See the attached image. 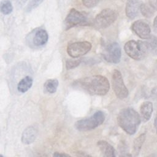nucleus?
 Returning <instances> with one entry per match:
<instances>
[{
    "instance_id": "obj_1",
    "label": "nucleus",
    "mask_w": 157,
    "mask_h": 157,
    "mask_svg": "<svg viewBox=\"0 0 157 157\" xmlns=\"http://www.w3.org/2000/svg\"><path fill=\"white\" fill-rule=\"evenodd\" d=\"M76 85L91 95L103 96L106 94L110 89L108 79L100 75L82 78L76 81Z\"/></svg>"
},
{
    "instance_id": "obj_2",
    "label": "nucleus",
    "mask_w": 157,
    "mask_h": 157,
    "mask_svg": "<svg viewBox=\"0 0 157 157\" xmlns=\"http://www.w3.org/2000/svg\"><path fill=\"white\" fill-rule=\"evenodd\" d=\"M117 122L120 128L129 135L134 134L140 123V116L133 109H122L117 116Z\"/></svg>"
},
{
    "instance_id": "obj_3",
    "label": "nucleus",
    "mask_w": 157,
    "mask_h": 157,
    "mask_svg": "<svg viewBox=\"0 0 157 157\" xmlns=\"http://www.w3.org/2000/svg\"><path fill=\"white\" fill-rule=\"evenodd\" d=\"M105 120V115L101 111L96 112L91 117L75 122V128L79 131H87L101 125Z\"/></svg>"
},
{
    "instance_id": "obj_4",
    "label": "nucleus",
    "mask_w": 157,
    "mask_h": 157,
    "mask_svg": "<svg viewBox=\"0 0 157 157\" xmlns=\"http://www.w3.org/2000/svg\"><path fill=\"white\" fill-rule=\"evenodd\" d=\"M90 23L88 14L75 9H71L64 21L66 30L78 25H89Z\"/></svg>"
},
{
    "instance_id": "obj_5",
    "label": "nucleus",
    "mask_w": 157,
    "mask_h": 157,
    "mask_svg": "<svg viewBox=\"0 0 157 157\" xmlns=\"http://www.w3.org/2000/svg\"><path fill=\"white\" fill-rule=\"evenodd\" d=\"M117 18V13L116 11L111 9H105L96 16L93 24L98 29H104L110 26Z\"/></svg>"
},
{
    "instance_id": "obj_6",
    "label": "nucleus",
    "mask_w": 157,
    "mask_h": 157,
    "mask_svg": "<svg viewBox=\"0 0 157 157\" xmlns=\"http://www.w3.org/2000/svg\"><path fill=\"white\" fill-rule=\"evenodd\" d=\"M112 88L117 97L120 99H125L128 95V90L124 85L122 75L120 71L113 70L112 74Z\"/></svg>"
},
{
    "instance_id": "obj_7",
    "label": "nucleus",
    "mask_w": 157,
    "mask_h": 157,
    "mask_svg": "<svg viewBox=\"0 0 157 157\" xmlns=\"http://www.w3.org/2000/svg\"><path fill=\"white\" fill-rule=\"evenodd\" d=\"M91 47V44L88 41L76 42L67 45V52L70 56L76 58L86 54Z\"/></svg>"
},
{
    "instance_id": "obj_8",
    "label": "nucleus",
    "mask_w": 157,
    "mask_h": 157,
    "mask_svg": "<svg viewBox=\"0 0 157 157\" xmlns=\"http://www.w3.org/2000/svg\"><path fill=\"white\" fill-rule=\"evenodd\" d=\"M102 55L104 59L107 62L118 63L120 62L121 56V47L117 42L110 43L105 46Z\"/></svg>"
},
{
    "instance_id": "obj_9",
    "label": "nucleus",
    "mask_w": 157,
    "mask_h": 157,
    "mask_svg": "<svg viewBox=\"0 0 157 157\" xmlns=\"http://www.w3.org/2000/svg\"><path fill=\"white\" fill-rule=\"evenodd\" d=\"M125 53L132 59L140 60L145 55L143 53L138 41L129 40L124 45Z\"/></svg>"
},
{
    "instance_id": "obj_10",
    "label": "nucleus",
    "mask_w": 157,
    "mask_h": 157,
    "mask_svg": "<svg viewBox=\"0 0 157 157\" xmlns=\"http://www.w3.org/2000/svg\"><path fill=\"white\" fill-rule=\"evenodd\" d=\"M131 29L142 39H147L151 36V29L149 25L141 20L134 21L131 25Z\"/></svg>"
},
{
    "instance_id": "obj_11",
    "label": "nucleus",
    "mask_w": 157,
    "mask_h": 157,
    "mask_svg": "<svg viewBox=\"0 0 157 157\" xmlns=\"http://www.w3.org/2000/svg\"><path fill=\"white\" fill-rule=\"evenodd\" d=\"M140 5L137 0H128L126 4V15L130 18H134L138 14Z\"/></svg>"
},
{
    "instance_id": "obj_12",
    "label": "nucleus",
    "mask_w": 157,
    "mask_h": 157,
    "mask_svg": "<svg viewBox=\"0 0 157 157\" xmlns=\"http://www.w3.org/2000/svg\"><path fill=\"white\" fill-rule=\"evenodd\" d=\"M37 129L34 127L29 126L27 128L22 134V142L25 144H30L33 143L37 137Z\"/></svg>"
},
{
    "instance_id": "obj_13",
    "label": "nucleus",
    "mask_w": 157,
    "mask_h": 157,
    "mask_svg": "<svg viewBox=\"0 0 157 157\" xmlns=\"http://www.w3.org/2000/svg\"><path fill=\"white\" fill-rule=\"evenodd\" d=\"M48 39V36L47 31L45 29H38L33 37V43L36 46L40 47L45 45Z\"/></svg>"
},
{
    "instance_id": "obj_14",
    "label": "nucleus",
    "mask_w": 157,
    "mask_h": 157,
    "mask_svg": "<svg viewBox=\"0 0 157 157\" xmlns=\"http://www.w3.org/2000/svg\"><path fill=\"white\" fill-rule=\"evenodd\" d=\"M97 145L104 156L112 157L115 156L113 147L107 142L105 140H99L98 142Z\"/></svg>"
},
{
    "instance_id": "obj_15",
    "label": "nucleus",
    "mask_w": 157,
    "mask_h": 157,
    "mask_svg": "<svg viewBox=\"0 0 157 157\" xmlns=\"http://www.w3.org/2000/svg\"><path fill=\"white\" fill-rule=\"evenodd\" d=\"M153 110V104L150 101L144 102L140 108L141 117L145 121H148L151 116Z\"/></svg>"
},
{
    "instance_id": "obj_16",
    "label": "nucleus",
    "mask_w": 157,
    "mask_h": 157,
    "mask_svg": "<svg viewBox=\"0 0 157 157\" xmlns=\"http://www.w3.org/2000/svg\"><path fill=\"white\" fill-rule=\"evenodd\" d=\"M33 85V78L29 76H26L23 78L18 83L17 89L20 93L26 92Z\"/></svg>"
},
{
    "instance_id": "obj_17",
    "label": "nucleus",
    "mask_w": 157,
    "mask_h": 157,
    "mask_svg": "<svg viewBox=\"0 0 157 157\" xmlns=\"http://www.w3.org/2000/svg\"><path fill=\"white\" fill-rule=\"evenodd\" d=\"M145 137H146L145 133H143V134H141L140 135H139L134 140L132 147H133V153H134L135 156H137L139 154V153L142 148V146L145 141Z\"/></svg>"
},
{
    "instance_id": "obj_18",
    "label": "nucleus",
    "mask_w": 157,
    "mask_h": 157,
    "mask_svg": "<svg viewBox=\"0 0 157 157\" xmlns=\"http://www.w3.org/2000/svg\"><path fill=\"white\" fill-rule=\"evenodd\" d=\"M145 42L148 52L157 55V37L150 36Z\"/></svg>"
},
{
    "instance_id": "obj_19",
    "label": "nucleus",
    "mask_w": 157,
    "mask_h": 157,
    "mask_svg": "<svg viewBox=\"0 0 157 157\" xmlns=\"http://www.w3.org/2000/svg\"><path fill=\"white\" fill-rule=\"evenodd\" d=\"M58 83L59 82L57 79H49L45 82L44 87L47 92L49 93H54L56 91Z\"/></svg>"
},
{
    "instance_id": "obj_20",
    "label": "nucleus",
    "mask_w": 157,
    "mask_h": 157,
    "mask_svg": "<svg viewBox=\"0 0 157 157\" xmlns=\"http://www.w3.org/2000/svg\"><path fill=\"white\" fill-rule=\"evenodd\" d=\"M13 10V7L11 2L9 0H4L0 3V12L4 14H10Z\"/></svg>"
},
{
    "instance_id": "obj_21",
    "label": "nucleus",
    "mask_w": 157,
    "mask_h": 157,
    "mask_svg": "<svg viewBox=\"0 0 157 157\" xmlns=\"http://www.w3.org/2000/svg\"><path fill=\"white\" fill-rule=\"evenodd\" d=\"M154 10L150 5L148 6L146 4H142L140 6V10L142 14L147 18H150L153 15Z\"/></svg>"
},
{
    "instance_id": "obj_22",
    "label": "nucleus",
    "mask_w": 157,
    "mask_h": 157,
    "mask_svg": "<svg viewBox=\"0 0 157 157\" xmlns=\"http://www.w3.org/2000/svg\"><path fill=\"white\" fill-rule=\"evenodd\" d=\"M44 0H30L28 4L26 6V11L30 12L36 7H37L39 5H40Z\"/></svg>"
},
{
    "instance_id": "obj_23",
    "label": "nucleus",
    "mask_w": 157,
    "mask_h": 157,
    "mask_svg": "<svg viewBox=\"0 0 157 157\" xmlns=\"http://www.w3.org/2000/svg\"><path fill=\"white\" fill-rule=\"evenodd\" d=\"M82 62L81 59L76 60H67L66 63V67L67 69H71L77 67L80 63Z\"/></svg>"
},
{
    "instance_id": "obj_24",
    "label": "nucleus",
    "mask_w": 157,
    "mask_h": 157,
    "mask_svg": "<svg viewBox=\"0 0 157 157\" xmlns=\"http://www.w3.org/2000/svg\"><path fill=\"white\" fill-rule=\"evenodd\" d=\"M82 1L85 7L91 8L94 7L98 4L99 0H82Z\"/></svg>"
},
{
    "instance_id": "obj_25",
    "label": "nucleus",
    "mask_w": 157,
    "mask_h": 157,
    "mask_svg": "<svg viewBox=\"0 0 157 157\" xmlns=\"http://www.w3.org/2000/svg\"><path fill=\"white\" fill-rule=\"evenodd\" d=\"M150 5L155 9L157 10V0H148Z\"/></svg>"
},
{
    "instance_id": "obj_26",
    "label": "nucleus",
    "mask_w": 157,
    "mask_h": 157,
    "mask_svg": "<svg viewBox=\"0 0 157 157\" xmlns=\"http://www.w3.org/2000/svg\"><path fill=\"white\" fill-rule=\"evenodd\" d=\"M54 156H70L69 155L66 153H59L58 152H56L53 154Z\"/></svg>"
},
{
    "instance_id": "obj_27",
    "label": "nucleus",
    "mask_w": 157,
    "mask_h": 157,
    "mask_svg": "<svg viewBox=\"0 0 157 157\" xmlns=\"http://www.w3.org/2000/svg\"><path fill=\"white\" fill-rule=\"evenodd\" d=\"M15 1L17 5L21 6L24 5L27 0H15Z\"/></svg>"
},
{
    "instance_id": "obj_28",
    "label": "nucleus",
    "mask_w": 157,
    "mask_h": 157,
    "mask_svg": "<svg viewBox=\"0 0 157 157\" xmlns=\"http://www.w3.org/2000/svg\"><path fill=\"white\" fill-rule=\"evenodd\" d=\"M153 27H154V29H155V31L157 32V15L156 16V17L155 18L154 21H153Z\"/></svg>"
},
{
    "instance_id": "obj_29",
    "label": "nucleus",
    "mask_w": 157,
    "mask_h": 157,
    "mask_svg": "<svg viewBox=\"0 0 157 157\" xmlns=\"http://www.w3.org/2000/svg\"><path fill=\"white\" fill-rule=\"evenodd\" d=\"M154 125H155V128L156 132V134H157V114H156V117H155V118Z\"/></svg>"
},
{
    "instance_id": "obj_30",
    "label": "nucleus",
    "mask_w": 157,
    "mask_h": 157,
    "mask_svg": "<svg viewBox=\"0 0 157 157\" xmlns=\"http://www.w3.org/2000/svg\"><path fill=\"white\" fill-rule=\"evenodd\" d=\"M0 156H2V155H0Z\"/></svg>"
}]
</instances>
